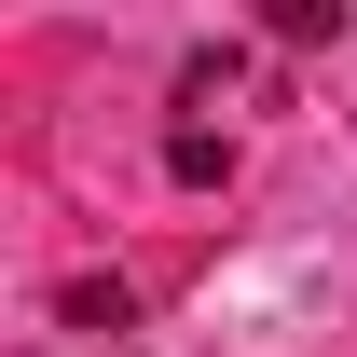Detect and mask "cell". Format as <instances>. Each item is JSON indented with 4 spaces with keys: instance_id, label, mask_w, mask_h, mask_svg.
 <instances>
[{
    "instance_id": "1",
    "label": "cell",
    "mask_w": 357,
    "mask_h": 357,
    "mask_svg": "<svg viewBox=\"0 0 357 357\" xmlns=\"http://www.w3.org/2000/svg\"><path fill=\"white\" fill-rule=\"evenodd\" d=\"M234 96H248V55H192V69H178V110H192V124L234 110Z\"/></svg>"
},
{
    "instance_id": "2",
    "label": "cell",
    "mask_w": 357,
    "mask_h": 357,
    "mask_svg": "<svg viewBox=\"0 0 357 357\" xmlns=\"http://www.w3.org/2000/svg\"><path fill=\"white\" fill-rule=\"evenodd\" d=\"M165 165H178V178H192V192H206V178H220V165H234V137H220V124H178V137H165Z\"/></svg>"
},
{
    "instance_id": "3",
    "label": "cell",
    "mask_w": 357,
    "mask_h": 357,
    "mask_svg": "<svg viewBox=\"0 0 357 357\" xmlns=\"http://www.w3.org/2000/svg\"><path fill=\"white\" fill-rule=\"evenodd\" d=\"M275 42H344V0H275Z\"/></svg>"
}]
</instances>
